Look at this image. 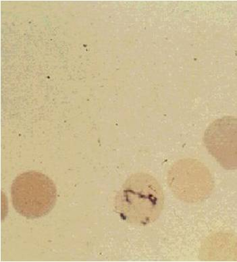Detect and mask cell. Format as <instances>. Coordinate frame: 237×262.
Here are the masks:
<instances>
[{
	"mask_svg": "<svg viewBox=\"0 0 237 262\" xmlns=\"http://www.w3.org/2000/svg\"><path fill=\"white\" fill-rule=\"evenodd\" d=\"M204 143L209 154L226 170L237 169V118L224 116L209 124Z\"/></svg>",
	"mask_w": 237,
	"mask_h": 262,
	"instance_id": "cell-3",
	"label": "cell"
},
{
	"mask_svg": "<svg viewBox=\"0 0 237 262\" xmlns=\"http://www.w3.org/2000/svg\"><path fill=\"white\" fill-rule=\"evenodd\" d=\"M12 205L29 219H39L54 208L57 190L54 182L43 173L30 171L19 174L11 187Z\"/></svg>",
	"mask_w": 237,
	"mask_h": 262,
	"instance_id": "cell-2",
	"label": "cell"
},
{
	"mask_svg": "<svg viewBox=\"0 0 237 262\" xmlns=\"http://www.w3.org/2000/svg\"><path fill=\"white\" fill-rule=\"evenodd\" d=\"M164 195L153 176L135 173L124 182L115 199V210L131 225L146 226L154 223L162 213Z\"/></svg>",
	"mask_w": 237,
	"mask_h": 262,
	"instance_id": "cell-1",
	"label": "cell"
}]
</instances>
